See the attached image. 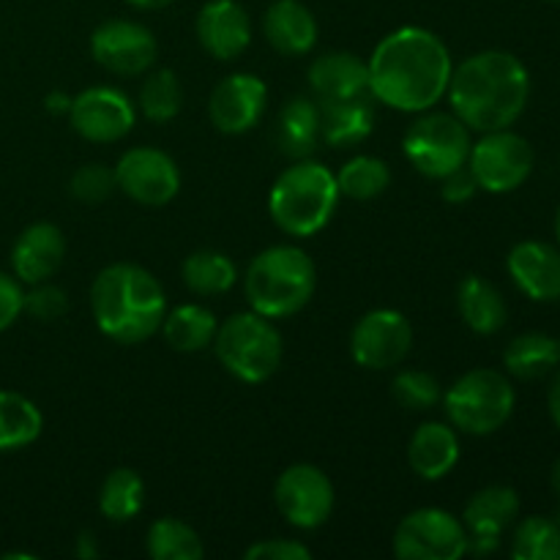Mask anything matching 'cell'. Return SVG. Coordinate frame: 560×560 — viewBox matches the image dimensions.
<instances>
[{
  "label": "cell",
  "instance_id": "47",
  "mask_svg": "<svg viewBox=\"0 0 560 560\" xmlns=\"http://www.w3.org/2000/svg\"><path fill=\"white\" fill-rule=\"evenodd\" d=\"M545 3H560V0H545Z\"/></svg>",
  "mask_w": 560,
  "mask_h": 560
},
{
  "label": "cell",
  "instance_id": "48",
  "mask_svg": "<svg viewBox=\"0 0 560 560\" xmlns=\"http://www.w3.org/2000/svg\"><path fill=\"white\" fill-rule=\"evenodd\" d=\"M558 353H560V337H558Z\"/></svg>",
  "mask_w": 560,
  "mask_h": 560
},
{
  "label": "cell",
  "instance_id": "15",
  "mask_svg": "<svg viewBox=\"0 0 560 560\" xmlns=\"http://www.w3.org/2000/svg\"><path fill=\"white\" fill-rule=\"evenodd\" d=\"M71 129L88 142H118L135 129L137 109L124 91L109 85L85 88L71 98Z\"/></svg>",
  "mask_w": 560,
  "mask_h": 560
},
{
  "label": "cell",
  "instance_id": "11",
  "mask_svg": "<svg viewBox=\"0 0 560 560\" xmlns=\"http://www.w3.org/2000/svg\"><path fill=\"white\" fill-rule=\"evenodd\" d=\"M413 350V328L397 310H372L350 331V355L364 370H394Z\"/></svg>",
  "mask_w": 560,
  "mask_h": 560
},
{
  "label": "cell",
  "instance_id": "46",
  "mask_svg": "<svg viewBox=\"0 0 560 560\" xmlns=\"http://www.w3.org/2000/svg\"><path fill=\"white\" fill-rule=\"evenodd\" d=\"M556 241H558V246H560V206H558V211H556Z\"/></svg>",
  "mask_w": 560,
  "mask_h": 560
},
{
  "label": "cell",
  "instance_id": "42",
  "mask_svg": "<svg viewBox=\"0 0 560 560\" xmlns=\"http://www.w3.org/2000/svg\"><path fill=\"white\" fill-rule=\"evenodd\" d=\"M547 405H550V419L556 421V427L560 430V370L550 386V397H547Z\"/></svg>",
  "mask_w": 560,
  "mask_h": 560
},
{
  "label": "cell",
  "instance_id": "45",
  "mask_svg": "<svg viewBox=\"0 0 560 560\" xmlns=\"http://www.w3.org/2000/svg\"><path fill=\"white\" fill-rule=\"evenodd\" d=\"M550 481H552V490H556V495H558V503H560V459L556 463V468H552V476H550Z\"/></svg>",
  "mask_w": 560,
  "mask_h": 560
},
{
  "label": "cell",
  "instance_id": "17",
  "mask_svg": "<svg viewBox=\"0 0 560 560\" xmlns=\"http://www.w3.org/2000/svg\"><path fill=\"white\" fill-rule=\"evenodd\" d=\"M520 514V495L514 487L490 485L476 492L463 512L468 530V556H490L501 545V536Z\"/></svg>",
  "mask_w": 560,
  "mask_h": 560
},
{
  "label": "cell",
  "instance_id": "1",
  "mask_svg": "<svg viewBox=\"0 0 560 560\" xmlns=\"http://www.w3.org/2000/svg\"><path fill=\"white\" fill-rule=\"evenodd\" d=\"M370 88L375 102L397 113H427L446 98L454 60L438 33L405 25L377 42L370 60Z\"/></svg>",
  "mask_w": 560,
  "mask_h": 560
},
{
  "label": "cell",
  "instance_id": "44",
  "mask_svg": "<svg viewBox=\"0 0 560 560\" xmlns=\"http://www.w3.org/2000/svg\"><path fill=\"white\" fill-rule=\"evenodd\" d=\"M47 107L49 109H69L71 107V98L66 96V93H52V96L47 98Z\"/></svg>",
  "mask_w": 560,
  "mask_h": 560
},
{
  "label": "cell",
  "instance_id": "6",
  "mask_svg": "<svg viewBox=\"0 0 560 560\" xmlns=\"http://www.w3.org/2000/svg\"><path fill=\"white\" fill-rule=\"evenodd\" d=\"M213 353L219 364L238 381L266 383L277 375L282 364V334L273 326L271 317L260 312H238L230 315L228 320L219 323L217 337H213Z\"/></svg>",
  "mask_w": 560,
  "mask_h": 560
},
{
  "label": "cell",
  "instance_id": "5",
  "mask_svg": "<svg viewBox=\"0 0 560 560\" xmlns=\"http://www.w3.org/2000/svg\"><path fill=\"white\" fill-rule=\"evenodd\" d=\"M339 197L337 175L326 164L299 159L273 180L268 213L282 233L312 238L331 222Z\"/></svg>",
  "mask_w": 560,
  "mask_h": 560
},
{
  "label": "cell",
  "instance_id": "14",
  "mask_svg": "<svg viewBox=\"0 0 560 560\" xmlns=\"http://www.w3.org/2000/svg\"><path fill=\"white\" fill-rule=\"evenodd\" d=\"M91 55L113 74L140 77L156 63L159 44L142 22L107 20L91 33Z\"/></svg>",
  "mask_w": 560,
  "mask_h": 560
},
{
  "label": "cell",
  "instance_id": "8",
  "mask_svg": "<svg viewBox=\"0 0 560 560\" xmlns=\"http://www.w3.org/2000/svg\"><path fill=\"white\" fill-rule=\"evenodd\" d=\"M474 131L454 113H419L402 137V153L424 178L441 180L465 167Z\"/></svg>",
  "mask_w": 560,
  "mask_h": 560
},
{
  "label": "cell",
  "instance_id": "35",
  "mask_svg": "<svg viewBox=\"0 0 560 560\" xmlns=\"http://www.w3.org/2000/svg\"><path fill=\"white\" fill-rule=\"evenodd\" d=\"M512 556L517 560H560V523L550 517H525L514 528Z\"/></svg>",
  "mask_w": 560,
  "mask_h": 560
},
{
  "label": "cell",
  "instance_id": "2",
  "mask_svg": "<svg viewBox=\"0 0 560 560\" xmlns=\"http://www.w3.org/2000/svg\"><path fill=\"white\" fill-rule=\"evenodd\" d=\"M446 98L470 131L512 129L528 107L530 74L517 55L485 49L454 66Z\"/></svg>",
  "mask_w": 560,
  "mask_h": 560
},
{
  "label": "cell",
  "instance_id": "12",
  "mask_svg": "<svg viewBox=\"0 0 560 560\" xmlns=\"http://www.w3.org/2000/svg\"><path fill=\"white\" fill-rule=\"evenodd\" d=\"M273 501L293 528L315 530L334 512V485L317 465L295 463L279 476Z\"/></svg>",
  "mask_w": 560,
  "mask_h": 560
},
{
  "label": "cell",
  "instance_id": "37",
  "mask_svg": "<svg viewBox=\"0 0 560 560\" xmlns=\"http://www.w3.org/2000/svg\"><path fill=\"white\" fill-rule=\"evenodd\" d=\"M118 189V178H115V167L107 164H82L74 170L69 180V191L74 200L80 202H104L107 197H113V191Z\"/></svg>",
  "mask_w": 560,
  "mask_h": 560
},
{
  "label": "cell",
  "instance_id": "40",
  "mask_svg": "<svg viewBox=\"0 0 560 560\" xmlns=\"http://www.w3.org/2000/svg\"><path fill=\"white\" fill-rule=\"evenodd\" d=\"M25 306V290L22 282L11 273L0 271V334L14 326Z\"/></svg>",
  "mask_w": 560,
  "mask_h": 560
},
{
  "label": "cell",
  "instance_id": "3",
  "mask_svg": "<svg viewBox=\"0 0 560 560\" xmlns=\"http://www.w3.org/2000/svg\"><path fill=\"white\" fill-rule=\"evenodd\" d=\"M93 323L118 345H140L162 328L167 295L162 282L137 262H113L91 284Z\"/></svg>",
  "mask_w": 560,
  "mask_h": 560
},
{
  "label": "cell",
  "instance_id": "10",
  "mask_svg": "<svg viewBox=\"0 0 560 560\" xmlns=\"http://www.w3.org/2000/svg\"><path fill=\"white\" fill-rule=\"evenodd\" d=\"M399 560H459L468 556V530L446 509H416L394 530Z\"/></svg>",
  "mask_w": 560,
  "mask_h": 560
},
{
  "label": "cell",
  "instance_id": "31",
  "mask_svg": "<svg viewBox=\"0 0 560 560\" xmlns=\"http://www.w3.org/2000/svg\"><path fill=\"white\" fill-rule=\"evenodd\" d=\"M145 506V479L135 468H115L98 492V509L109 523H129Z\"/></svg>",
  "mask_w": 560,
  "mask_h": 560
},
{
  "label": "cell",
  "instance_id": "24",
  "mask_svg": "<svg viewBox=\"0 0 560 560\" xmlns=\"http://www.w3.org/2000/svg\"><path fill=\"white\" fill-rule=\"evenodd\" d=\"M317 104H320V140L331 148H353L375 131V96Z\"/></svg>",
  "mask_w": 560,
  "mask_h": 560
},
{
  "label": "cell",
  "instance_id": "4",
  "mask_svg": "<svg viewBox=\"0 0 560 560\" xmlns=\"http://www.w3.org/2000/svg\"><path fill=\"white\" fill-rule=\"evenodd\" d=\"M317 290V266L304 249L277 244L262 249L244 273L246 301L255 312L284 320L304 310Z\"/></svg>",
  "mask_w": 560,
  "mask_h": 560
},
{
  "label": "cell",
  "instance_id": "22",
  "mask_svg": "<svg viewBox=\"0 0 560 560\" xmlns=\"http://www.w3.org/2000/svg\"><path fill=\"white\" fill-rule=\"evenodd\" d=\"M262 36L277 52L301 58L315 49L320 27L310 5L301 0H273L262 14Z\"/></svg>",
  "mask_w": 560,
  "mask_h": 560
},
{
  "label": "cell",
  "instance_id": "9",
  "mask_svg": "<svg viewBox=\"0 0 560 560\" xmlns=\"http://www.w3.org/2000/svg\"><path fill=\"white\" fill-rule=\"evenodd\" d=\"M536 164L534 145L512 129L485 131L470 145L468 170L474 173L481 191L509 195L530 178Z\"/></svg>",
  "mask_w": 560,
  "mask_h": 560
},
{
  "label": "cell",
  "instance_id": "30",
  "mask_svg": "<svg viewBox=\"0 0 560 560\" xmlns=\"http://www.w3.org/2000/svg\"><path fill=\"white\" fill-rule=\"evenodd\" d=\"M184 284L197 295H222L238 282V268L224 252L200 249L189 255L180 266Z\"/></svg>",
  "mask_w": 560,
  "mask_h": 560
},
{
  "label": "cell",
  "instance_id": "7",
  "mask_svg": "<svg viewBox=\"0 0 560 560\" xmlns=\"http://www.w3.org/2000/svg\"><path fill=\"white\" fill-rule=\"evenodd\" d=\"M517 394L512 381L498 370H470L443 394L448 424L465 435L487 438L501 430L514 413Z\"/></svg>",
  "mask_w": 560,
  "mask_h": 560
},
{
  "label": "cell",
  "instance_id": "25",
  "mask_svg": "<svg viewBox=\"0 0 560 560\" xmlns=\"http://www.w3.org/2000/svg\"><path fill=\"white\" fill-rule=\"evenodd\" d=\"M457 310L465 326L481 337H492L509 320V306L501 290L490 279L470 273L457 288Z\"/></svg>",
  "mask_w": 560,
  "mask_h": 560
},
{
  "label": "cell",
  "instance_id": "29",
  "mask_svg": "<svg viewBox=\"0 0 560 560\" xmlns=\"http://www.w3.org/2000/svg\"><path fill=\"white\" fill-rule=\"evenodd\" d=\"M44 416L33 399L16 392H0V452H20L38 441Z\"/></svg>",
  "mask_w": 560,
  "mask_h": 560
},
{
  "label": "cell",
  "instance_id": "20",
  "mask_svg": "<svg viewBox=\"0 0 560 560\" xmlns=\"http://www.w3.org/2000/svg\"><path fill=\"white\" fill-rule=\"evenodd\" d=\"M66 260V238L58 224L33 222L11 246V271L22 284L49 282Z\"/></svg>",
  "mask_w": 560,
  "mask_h": 560
},
{
  "label": "cell",
  "instance_id": "16",
  "mask_svg": "<svg viewBox=\"0 0 560 560\" xmlns=\"http://www.w3.org/2000/svg\"><path fill=\"white\" fill-rule=\"evenodd\" d=\"M268 107V85L257 74L235 71L224 77L208 98V118L222 135H246L262 120Z\"/></svg>",
  "mask_w": 560,
  "mask_h": 560
},
{
  "label": "cell",
  "instance_id": "32",
  "mask_svg": "<svg viewBox=\"0 0 560 560\" xmlns=\"http://www.w3.org/2000/svg\"><path fill=\"white\" fill-rule=\"evenodd\" d=\"M145 550L153 560H200L206 556L200 534L178 517H159L148 528Z\"/></svg>",
  "mask_w": 560,
  "mask_h": 560
},
{
  "label": "cell",
  "instance_id": "21",
  "mask_svg": "<svg viewBox=\"0 0 560 560\" xmlns=\"http://www.w3.org/2000/svg\"><path fill=\"white\" fill-rule=\"evenodd\" d=\"M312 98L317 102H337V98L372 96L370 66L353 52H326L310 66L306 74Z\"/></svg>",
  "mask_w": 560,
  "mask_h": 560
},
{
  "label": "cell",
  "instance_id": "33",
  "mask_svg": "<svg viewBox=\"0 0 560 560\" xmlns=\"http://www.w3.org/2000/svg\"><path fill=\"white\" fill-rule=\"evenodd\" d=\"M184 107V85L173 69H156L142 80L137 109L151 124H170Z\"/></svg>",
  "mask_w": 560,
  "mask_h": 560
},
{
  "label": "cell",
  "instance_id": "34",
  "mask_svg": "<svg viewBox=\"0 0 560 560\" xmlns=\"http://www.w3.org/2000/svg\"><path fill=\"white\" fill-rule=\"evenodd\" d=\"M337 175L339 195L350 200H375L392 184V170L377 156H353Z\"/></svg>",
  "mask_w": 560,
  "mask_h": 560
},
{
  "label": "cell",
  "instance_id": "36",
  "mask_svg": "<svg viewBox=\"0 0 560 560\" xmlns=\"http://www.w3.org/2000/svg\"><path fill=\"white\" fill-rule=\"evenodd\" d=\"M392 394L405 410L424 413V410L435 408V402L441 399V383L424 370H402L394 377Z\"/></svg>",
  "mask_w": 560,
  "mask_h": 560
},
{
  "label": "cell",
  "instance_id": "13",
  "mask_svg": "<svg viewBox=\"0 0 560 560\" xmlns=\"http://www.w3.org/2000/svg\"><path fill=\"white\" fill-rule=\"evenodd\" d=\"M118 189L148 208H162L180 191V170L162 148H129L115 164Z\"/></svg>",
  "mask_w": 560,
  "mask_h": 560
},
{
  "label": "cell",
  "instance_id": "41",
  "mask_svg": "<svg viewBox=\"0 0 560 560\" xmlns=\"http://www.w3.org/2000/svg\"><path fill=\"white\" fill-rule=\"evenodd\" d=\"M476 191H479V184H476V178H474V173L468 170V164L459 170H454V173L446 175V178H441L443 200L454 202V206H457V202H468Z\"/></svg>",
  "mask_w": 560,
  "mask_h": 560
},
{
  "label": "cell",
  "instance_id": "23",
  "mask_svg": "<svg viewBox=\"0 0 560 560\" xmlns=\"http://www.w3.org/2000/svg\"><path fill=\"white\" fill-rule=\"evenodd\" d=\"M408 463L419 479H446L459 463L457 430L443 421H424L408 443Z\"/></svg>",
  "mask_w": 560,
  "mask_h": 560
},
{
  "label": "cell",
  "instance_id": "38",
  "mask_svg": "<svg viewBox=\"0 0 560 560\" xmlns=\"http://www.w3.org/2000/svg\"><path fill=\"white\" fill-rule=\"evenodd\" d=\"M66 310H69V295L58 284L49 282L31 284V290L25 293V306H22V312H27L38 323L60 320L66 315Z\"/></svg>",
  "mask_w": 560,
  "mask_h": 560
},
{
  "label": "cell",
  "instance_id": "27",
  "mask_svg": "<svg viewBox=\"0 0 560 560\" xmlns=\"http://www.w3.org/2000/svg\"><path fill=\"white\" fill-rule=\"evenodd\" d=\"M217 328L219 320L208 306L180 304L175 310H167L159 331L164 334V342L178 353H200V350L211 348Z\"/></svg>",
  "mask_w": 560,
  "mask_h": 560
},
{
  "label": "cell",
  "instance_id": "26",
  "mask_svg": "<svg viewBox=\"0 0 560 560\" xmlns=\"http://www.w3.org/2000/svg\"><path fill=\"white\" fill-rule=\"evenodd\" d=\"M320 142V104L317 98L295 96L279 113L277 145L290 159H310Z\"/></svg>",
  "mask_w": 560,
  "mask_h": 560
},
{
  "label": "cell",
  "instance_id": "18",
  "mask_svg": "<svg viewBox=\"0 0 560 560\" xmlns=\"http://www.w3.org/2000/svg\"><path fill=\"white\" fill-rule=\"evenodd\" d=\"M195 31L211 58L235 60L252 44V16L238 0H208L197 11Z\"/></svg>",
  "mask_w": 560,
  "mask_h": 560
},
{
  "label": "cell",
  "instance_id": "28",
  "mask_svg": "<svg viewBox=\"0 0 560 560\" xmlns=\"http://www.w3.org/2000/svg\"><path fill=\"white\" fill-rule=\"evenodd\" d=\"M558 339L541 331H525L514 337L503 350V366L517 381H539L558 370Z\"/></svg>",
  "mask_w": 560,
  "mask_h": 560
},
{
  "label": "cell",
  "instance_id": "43",
  "mask_svg": "<svg viewBox=\"0 0 560 560\" xmlns=\"http://www.w3.org/2000/svg\"><path fill=\"white\" fill-rule=\"evenodd\" d=\"M126 3L137 11H162L167 5H173L175 0H126Z\"/></svg>",
  "mask_w": 560,
  "mask_h": 560
},
{
  "label": "cell",
  "instance_id": "19",
  "mask_svg": "<svg viewBox=\"0 0 560 560\" xmlns=\"http://www.w3.org/2000/svg\"><path fill=\"white\" fill-rule=\"evenodd\" d=\"M506 268L520 293L539 304L560 301V246L547 241H520L506 257Z\"/></svg>",
  "mask_w": 560,
  "mask_h": 560
},
{
  "label": "cell",
  "instance_id": "39",
  "mask_svg": "<svg viewBox=\"0 0 560 560\" xmlns=\"http://www.w3.org/2000/svg\"><path fill=\"white\" fill-rule=\"evenodd\" d=\"M246 560H312V550L295 539H262L244 552Z\"/></svg>",
  "mask_w": 560,
  "mask_h": 560
}]
</instances>
